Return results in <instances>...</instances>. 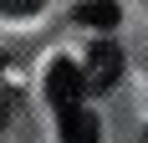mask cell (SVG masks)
Here are the masks:
<instances>
[{"label":"cell","instance_id":"6da1fadb","mask_svg":"<svg viewBox=\"0 0 148 143\" xmlns=\"http://www.w3.org/2000/svg\"><path fill=\"white\" fill-rule=\"evenodd\" d=\"M82 92H87V72L77 67V61H51V72H46V97H51V107H72V102H82Z\"/></svg>","mask_w":148,"mask_h":143},{"label":"cell","instance_id":"7a4b0ae2","mask_svg":"<svg viewBox=\"0 0 148 143\" xmlns=\"http://www.w3.org/2000/svg\"><path fill=\"white\" fill-rule=\"evenodd\" d=\"M87 87L92 92H107V87H118V77H123V51H118V41H92V51H87Z\"/></svg>","mask_w":148,"mask_h":143},{"label":"cell","instance_id":"3957f363","mask_svg":"<svg viewBox=\"0 0 148 143\" xmlns=\"http://www.w3.org/2000/svg\"><path fill=\"white\" fill-rule=\"evenodd\" d=\"M61 143H102V128H97V118L72 102V107H61Z\"/></svg>","mask_w":148,"mask_h":143},{"label":"cell","instance_id":"277c9868","mask_svg":"<svg viewBox=\"0 0 148 143\" xmlns=\"http://www.w3.org/2000/svg\"><path fill=\"white\" fill-rule=\"evenodd\" d=\"M77 21H82V26H97V31H112L118 26V5H112V0H87V5L77 10Z\"/></svg>","mask_w":148,"mask_h":143},{"label":"cell","instance_id":"5b68a950","mask_svg":"<svg viewBox=\"0 0 148 143\" xmlns=\"http://www.w3.org/2000/svg\"><path fill=\"white\" fill-rule=\"evenodd\" d=\"M46 0H0V10L5 15H31V10H41Z\"/></svg>","mask_w":148,"mask_h":143}]
</instances>
